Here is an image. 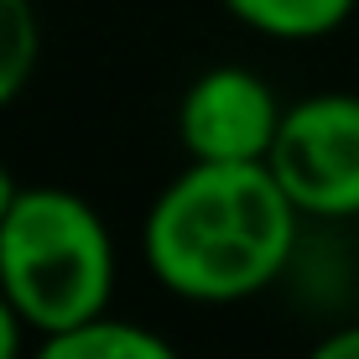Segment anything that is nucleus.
Wrapping results in <instances>:
<instances>
[{"mask_svg": "<svg viewBox=\"0 0 359 359\" xmlns=\"http://www.w3.org/2000/svg\"><path fill=\"white\" fill-rule=\"evenodd\" d=\"M302 214L271 162H188L146 214V266L203 307L266 292L297 255Z\"/></svg>", "mask_w": 359, "mask_h": 359, "instance_id": "f257e3e1", "label": "nucleus"}, {"mask_svg": "<svg viewBox=\"0 0 359 359\" xmlns=\"http://www.w3.org/2000/svg\"><path fill=\"white\" fill-rule=\"evenodd\" d=\"M0 292L36 339L109 313L115 240L68 188H21L0 219Z\"/></svg>", "mask_w": 359, "mask_h": 359, "instance_id": "f03ea898", "label": "nucleus"}, {"mask_svg": "<svg viewBox=\"0 0 359 359\" xmlns=\"http://www.w3.org/2000/svg\"><path fill=\"white\" fill-rule=\"evenodd\" d=\"M271 172L302 219H359V94H313L287 104Z\"/></svg>", "mask_w": 359, "mask_h": 359, "instance_id": "7ed1b4c3", "label": "nucleus"}, {"mask_svg": "<svg viewBox=\"0 0 359 359\" xmlns=\"http://www.w3.org/2000/svg\"><path fill=\"white\" fill-rule=\"evenodd\" d=\"M281 120H287V104L271 94L261 73L224 63L188 83L177 135L188 162H271Z\"/></svg>", "mask_w": 359, "mask_h": 359, "instance_id": "20e7f679", "label": "nucleus"}, {"mask_svg": "<svg viewBox=\"0 0 359 359\" xmlns=\"http://www.w3.org/2000/svg\"><path fill=\"white\" fill-rule=\"evenodd\" d=\"M27 359H182V354L172 349L162 333L99 313V318H89V323H79V328L42 333V344H36Z\"/></svg>", "mask_w": 359, "mask_h": 359, "instance_id": "39448f33", "label": "nucleus"}, {"mask_svg": "<svg viewBox=\"0 0 359 359\" xmlns=\"http://www.w3.org/2000/svg\"><path fill=\"white\" fill-rule=\"evenodd\" d=\"M240 27L276 36V42H313L339 32L359 0H219Z\"/></svg>", "mask_w": 359, "mask_h": 359, "instance_id": "423d86ee", "label": "nucleus"}, {"mask_svg": "<svg viewBox=\"0 0 359 359\" xmlns=\"http://www.w3.org/2000/svg\"><path fill=\"white\" fill-rule=\"evenodd\" d=\"M42 57V27H36L32 0H0V109L32 83Z\"/></svg>", "mask_w": 359, "mask_h": 359, "instance_id": "0eeeda50", "label": "nucleus"}, {"mask_svg": "<svg viewBox=\"0 0 359 359\" xmlns=\"http://www.w3.org/2000/svg\"><path fill=\"white\" fill-rule=\"evenodd\" d=\"M307 359H359V323L333 328L328 339H318L313 349H307Z\"/></svg>", "mask_w": 359, "mask_h": 359, "instance_id": "6e6552de", "label": "nucleus"}, {"mask_svg": "<svg viewBox=\"0 0 359 359\" xmlns=\"http://www.w3.org/2000/svg\"><path fill=\"white\" fill-rule=\"evenodd\" d=\"M21 333H27V323L11 307V297L0 292V359H21Z\"/></svg>", "mask_w": 359, "mask_h": 359, "instance_id": "1a4fd4ad", "label": "nucleus"}, {"mask_svg": "<svg viewBox=\"0 0 359 359\" xmlns=\"http://www.w3.org/2000/svg\"><path fill=\"white\" fill-rule=\"evenodd\" d=\"M16 177H11V172H6V162H0V219H6L11 214V203H16Z\"/></svg>", "mask_w": 359, "mask_h": 359, "instance_id": "9d476101", "label": "nucleus"}]
</instances>
